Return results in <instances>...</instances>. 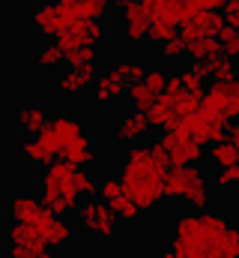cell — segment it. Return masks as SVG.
Returning <instances> with one entry per match:
<instances>
[{
  "label": "cell",
  "mask_w": 239,
  "mask_h": 258,
  "mask_svg": "<svg viewBox=\"0 0 239 258\" xmlns=\"http://www.w3.org/2000/svg\"><path fill=\"white\" fill-rule=\"evenodd\" d=\"M171 168H174L171 156L159 141L156 144L138 141V144L126 147L120 180H123L126 192L141 204V210H150V207L165 201V174Z\"/></svg>",
  "instance_id": "cell-1"
},
{
  "label": "cell",
  "mask_w": 239,
  "mask_h": 258,
  "mask_svg": "<svg viewBox=\"0 0 239 258\" xmlns=\"http://www.w3.org/2000/svg\"><path fill=\"white\" fill-rule=\"evenodd\" d=\"M230 222L215 210H191L182 213L174 225V252L177 258H206L212 249H218V240Z\"/></svg>",
  "instance_id": "cell-2"
},
{
  "label": "cell",
  "mask_w": 239,
  "mask_h": 258,
  "mask_svg": "<svg viewBox=\"0 0 239 258\" xmlns=\"http://www.w3.org/2000/svg\"><path fill=\"white\" fill-rule=\"evenodd\" d=\"M165 201L188 204L191 210H206L209 204V180L197 165H174L165 174Z\"/></svg>",
  "instance_id": "cell-3"
},
{
  "label": "cell",
  "mask_w": 239,
  "mask_h": 258,
  "mask_svg": "<svg viewBox=\"0 0 239 258\" xmlns=\"http://www.w3.org/2000/svg\"><path fill=\"white\" fill-rule=\"evenodd\" d=\"M78 216H81V225L90 231V234H99V237H114L117 234V213L111 210V204L102 198V195H90L81 201L78 207Z\"/></svg>",
  "instance_id": "cell-4"
},
{
  "label": "cell",
  "mask_w": 239,
  "mask_h": 258,
  "mask_svg": "<svg viewBox=\"0 0 239 258\" xmlns=\"http://www.w3.org/2000/svg\"><path fill=\"white\" fill-rule=\"evenodd\" d=\"M84 132V123L81 120H75V117H69V114H54L51 120H48V126L42 129L36 138L57 156V159H63V153H66V147H69V141L72 138H78Z\"/></svg>",
  "instance_id": "cell-5"
},
{
  "label": "cell",
  "mask_w": 239,
  "mask_h": 258,
  "mask_svg": "<svg viewBox=\"0 0 239 258\" xmlns=\"http://www.w3.org/2000/svg\"><path fill=\"white\" fill-rule=\"evenodd\" d=\"M159 144L168 150L171 156V165H197L200 156H203V144H197L188 132L182 129H162L159 135Z\"/></svg>",
  "instance_id": "cell-6"
},
{
  "label": "cell",
  "mask_w": 239,
  "mask_h": 258,
  "mask_svg": "<svg viewBox=\"0 0 239 258\" xmlns=\"http://www.w3.org/2000/svg\"><path fill=\"white\" fill-rule=\"evenodd\" d=\"M9 216H12V222H27V225H36V228H42L48 234V225L54 222L57 213L48 210L42 204V198L18 192V195H12V201H9Z\"/></svg>",
  "instance_id": "cell-7"
},
{
  "label": "cell",
  "mask_w": 239,
  "mask_h": 258,
  "mask_svg": "<svg viewBox=\"0 0 239 258\" xmlns=\"http://www.w3.org/2000/svg\"><path fill=\"white\" fill-rule=\"evenodd\" d=\"M120 15H123V27H126V39H129L132 45L150 42L153 18H150L147 6H144L141 0H120Z\"/></svg>",
  "instance_id": "cell-8"
},
{
  "label": "cell",
  "mask_w": 239,
  "mask_h": 258,
  "mask_svg": "<svg viewBox=\"0 0 239 258\" xmlns=\"http://www.w3.org/2000/svg\"><path fill=\"white\" fill-rule=\"evenodd\" d=\"M200 114L218 123H233V108H230V96H227V78H212V84L203 93L200 102Z\"/></svg>",
  "instance_id": "cell-9"
},
{
  "label": "cell",
  "mask_w": 239,
  "mask_h": 258,
  "mask_svg": "<svg viewBox=\"0 0 239 258\" xmlns=\"http://www.w3.org/2000/svg\"><path fill=\"white\" fill-rule=\"evenodd\" d=\"M30 24H33V30H36L39 36H45V39H54L57 33L66 30V21H63V15H60L57 3H39V6L30 12Z\"/></svg>",
  "instance_id": "cell-10"
},
{
  "label": "cell",
  "mask_w": 239,
  "mask_h": 258,
  "mask_svg": "<svg viewBox=\"0 0 239 258\" xmlns=\"http://www.w3.org/2000/svg\"><path fill=\"white\" fill-rule=\"evenodd\" d=\"M99 81V60L96 63H84V66H69L60 75V90L63 93H81L87 87H93Z\"/></svg>",
  "instance_id": "cell-11"
},
{
  "label": "cell",
  "mask_w": 239,
  "mask_h": 258,
  "mask_svg": "<svg viewBox=\"0 0 239 258\" xmlns=\"http://www.w3.org/2000/svg\"><path fill=\"white\" fill-rule=\"evenodd\" d=\"M150 117H147V111H132V114H126L123 120L117 123V141L120 144H126V147H132V144H138V141H144L147 135H150Z\"/></svg>",
  "instance_id": "cell-12"
},
{
  "label": "cell",
  "mask_w": 239,
  "mask_h": 258,
  "mask_svg": "<svg viewBox=\"0 0 239 258\" xmlns=\"http://www.w3.org/2000/svg\"><path fill=\"white\" fill-rule=\"evenodd\" d=\"M93 96H96V102H99V105L120 102V99H126V96H129V81H123V78L111 75V72H102V75H99V81L93 84Z\"/></svg>",
  "instance_id": "cell-13"
},
{
  "label": "cell",
  "mask_w": 239,
  "mask_h": 258,
  "mask_svg": "<svg viewBox=\"0 0 239 258\" xmlns=\"http://www.w3.org/2000/svg\"><path fill=\"white\" fill-rule=\"evenodd\" d=\"M48 114L39 108V105H21L15 114H12V123L18 132H24V135H39L42 129L48 126Z\"/></svg>",
  "instance_id": "cell-14"
},
{
  "label": "cell",
  "mask_w": 239,
  "mask_h": 258,
  "mask_svg": "<svg viewBox=\"0 0 239 258\" xmlns=\"http://www.w3.org/2000/svg\"><path fill=\"white\" fill-rule=\"evenodd\" d=\"M66 60V51L60 48L57 39H45L42 45H36L33 51H30V63L36 66V69H57L60 63Z\"/></svg>",
  "instance_id": "cell-15"
},
{
  "label": "cell",
  "mask_w": 239,
  "mask_h": 258,
  "mask_svg": "<svg viewBox=\"0 0 239 258\" xmlns=\"http://www.w3.org/2000/svg\"><path fill=\"white\" fill-rule=\"evenodd\" d=\"M63 159H69L72 165H81V168H87V165H93V162H96V153H93V144H90L87 132H81L78 138H72V141H69V147H66Z\"/></svg>",
  "instance_id": "cell-16"
},
{
  "label": "cell",
  "mask_w": 239,
  "mask_h": 258,
  "mask_svg": "<svg viewBox=\"0 0 239 258\" xmlns=\"http://www.w3.org/2000/svg\"><path fill=\"white\" fill-rule=\"evenodd\" d=\"M147 117H150V123H153V129H174L179 123V108L177 105H171L165 96H159V102L147 111Z\"/></svg>",
  "instance_id": "cell-17"
},
{
  "label": "cell",
  "mask_w": 239,
  "mask_h": 258,
  "mask_svg": "<svg viewBox=\"0 0 239 258\" xmlns=\"http://www.w3.org/2000/svg\"><path fill=\"white\" fill-rule=\"evenodd\" d=\"M206 156H209V162H212L215 168H230V165L239 162V147L230 138H221V141H212V144H209Z\"/></svg>",
  "instance_id": "cell-18"
},
{
  "label": "cell",
  "mask_w": 239,
  "mask_h": 258,
  "mask_svg": "<svg viewBox=\"0 0 239 258\" xmlns=\"http://www.w3.org/2000/svg\"><path fill=\"white\" fill-rule=\"evenodd\" d=\"M200 69H203V75L206 78H233L236 75V57H230V54H215V57H206V60H200Z\"/></svg>",
  "instance_id": "cell-19"
},
{
  "label": "cell",
  "mask_w": 239,
  "mask_h": 258,
  "mask_svg": "<svg viewBox=\"0 0 239 258\" xmlns=\"http://www.w3.org/2000/svg\"><path fill=\"white\" fill-rule=\"evenodd\" d=\"M224 51V45H221V39L218 36H203V39H194V42H188V48H185V57L191 60V63H200V60H206V57H215V54H221Z\"/></svg>",
  "instance_id": "cell-20"
},
{
  "label": "cell",
  "mask_w": 239,
  "mask_h": 258,
  "mask_svg": "<svg viewBox=\"0 0 239 258\" xmlns=\"http://www.w3.org/2000/svg\"><path fill=\"white\" fill-rule=\"evenodd\" d=\"M18 156H21L24 162H33V165H42V168H45V165H51V162L57 159V156H54V153H51V150H48V147H45V144L39 141V138H30V141H21V144H18Z\"/></svg>",
  "instance_id": "cell-21"
},
{
  "label": "cell",
  "mask_w": 239,
  "mask_h": 258,
  "mask_svg": "<svg viewBox=\"0 0 239 258\" xmlns=\"http://www.w3.org/2000/svg\"><path fill=\"white\" fill-rule=\"evenodd\" d=\"M129 102H132V108H138V111H150V108L159 102V93H156L144 78H138V81L129 84Z\"/></svg>",
  "instance_id": "cell-22"
},
{
  "label": "cell",
  "mask_w": 239,
  "mask_h": 258,
  "mask_svg": "<svg viewBox=\"0 0 239 258\" xmlns=\"http://www.w3.org/2000/svg\"><path fill=\"white\" fill-rule=\"evenodd\" d=\"M108 204H111V210L117 213L120 222H135V219L141 216V204H138V201H135L129 192H123V195H117V198H111Z\"/></svg>",
  "instance_id": "cell-23"
},
{
  "label": "cell",
  "mask_w": 239,
  "mask_h": 258,
  "mask_svg": "<svg viewBox=\"0 0 239 258\" xmlns=\"http://www.w3.org/2000/svg\"><path fill=\"white\" fill-rule=\"evenodd\" d=\"M185 48H188V42L177 33V36H171V39H165L159 45V57L165 63H177V60H185Z\"/></svg>",
  "instance_id": "cell-24"
},
{
  "label": "cell",
  "mask_w": 239,
  "mask_h": 258,
  "mask_svg": "<svg viewBox=\"0 0 239 258\" xmlns=\"http://www.w3.org/2000/svg\"><path fill=\"white\" fill-rule=\"evenodd\" d=\"M72 240V228H69V222H66V216H54V222L48 225V234H45V243H51L54 249L60 246H66Z\"/></svg>",
  "instance_id": "cell-25"
},
{
  "label": "cell",
  "mask_w": 239,
  "mask_h": 258,
  "mask_svg": "<svg viewBox=\"0 0 239 258\" xmlns=\"http://www.w3.org/2000/svg\"><path fill=\"white\" fill-rule=\"evenodd\" d=\"M108 72L132 84V81H138V78H144V75H147V66L138 63V60H120V63H114L111 69H108Z\"/></svg>",
  "instance_id": "cell-26"
},
{
  "label": "cell",
  "mask_w": 239,
  "mask_h": 258,
  "mask_svg": "<svg viewBox=\"0 0 239 258\" xmlns=\"http://www.w3.org/2000/svg\"><path fill=\"white\" fill-rule=\"evenodd\" d=\"M144 81H147L159 96H162V93L168 90V84H171V72H168L165 66H150V69H147V75H144Z\"/></svg>",
  "instance_id": "cell-27"
},
{
  "label": "cell",
  "mask_w": 239,
  "mask_h": 258,
  "mask_svg": "<svg viewBox=\"0 0 239 258\" xmlns=\"http://www.w3.org/2000/svg\"><path fill=\"white\" fill-rule=\"evenodd\" d=\"M218 39H221V45H224V54H230V57L239 60V27L224 24V27L218 30Z\"/></svg>",
  "instance_id": "cell-28"
},
{
  "label": "cell",
  "mask_w": 239,
  "mask_h": 258,
  "mask_svg": "<svg viewBox=\"0 0 239 258\" xmlns=\"http://www.w3.org/2000/svg\"><path fill=\"white\" fill-rule=\"evenodd\" d=\"M218 252L224 258H239V228H227L224 231V237L218 240Z\"/></svg>",
  "instance_id": "cell-29"
},
{
  "label": "cell",
  "mask_w": 239,
  "mask_h": 258,
  "mask_svg": "<svg viewBox=\"0 0 239 258\" xmlns=\"http://www.w3.org/2000/svg\"><path fill=\"white\" fill-rule=\"evenodd\" d=\"M60 9V15H63V21H66V27L69 24H75L78 18H84V6H81V0H54Z\"/></svg>",
  "instance_id": "cell-30"
},
{
  "label": "cell",
  "mask_w": 239,
  "mask_h": 258,
  "mask_svg": "<svg viewBox=\"0 0 239 258\" xmlns=\"http://www.w3.org/2000/svg\"><path fill=\"white\" fill-rule=\"evenodd\" d=\"M96 60H99L96 45H81V48H75V51L66 54V63L69 66H84V63H96Z\"/></svg>",
  "instance_id": "cell-31"
},
{
  "label": "cell",
  "mask_w": 239,
  "mask_h": 258,
  "mask_svg": "<svg viewBox=\"0 0 239 258\" xmlns=\"http://www.w3.org/2000/svg\"><path fill=\"white\" fill-rule=\"evenodd\" d=\"M81 6H84V15L87 18H108L111 15V6H114V0H81Z\"/></svg>",
  "instance_id": "cell-32"
},
{
  "label": "cell",
  "mask_w": 239,
  "mask_h": 258,
  "mask_svg": "<svg viewBox=\"0 0 239 258\" xmlns=\"http://www.w3.org/2000/svg\"><path fill=\"white\" fill-rule=\"evenodd\" d=\"M215 186H218V189H227V186H239V162H236V165H230V168H218Z\"/></svg>",
  "instance_id": "cell-33"
},
{
  "label": "cell",
  "mask_w": 239,
  "mask_h": 258,
  "mask_svg": "<svg viewBox=\"0 0 239 258\" xmlns=\"http://www.w3.org/2000/svg\"><path fill=\"white\" fill-rule=\"evenodd\" d=\"M123 192H126V186H123L120 177H108V180L99 183V195H102L105 201H111V198H117V195H123Z\"/></svg>",
  "instance_id": "cell-34"
},
{
  "label": "cell",
  "mask_w": 239,
  "mask_h": 258,
  "mask_svg": "<svg viewBox=\"0 0 239 258\" xmlns=\"http://www.w3.org/2000/svg\"><path fill=\"white\" fill-rule=\"evenodd\" d=\"M78 189H81L84 198H90V195H99V183H96L84 168H78Z\"/></svg>",
  "instance_id": "cell-35"
},
{
  "label": "cell",
  "mask_w": 239,
  "mask_h": 258,
  "mask_svg": "<svg viewBox=\"0 0 239 258\" xmlns=\"http://www.w3.org/2000/svg\"><path fill=\"white\" fill-rule=\"evenodd\" d=\"M224 3H227V0H194V6H197L200 12H209V9H224Z\"/></svg>",
  "instance_id": "cell-36"
},
{
  "label": "cell",
  "mask_w": 239,
  "mask_h": 258,
  "mask_svg": "<svg viewBox=\"0 0 239 258\" xmlns=\"http://www.w3.org/2000/svg\"><path fill=\"white\" fill-rule=\"evenodd\" d=\"M159 258H177V252H165V255H159Z\"/></svg>",
  "instance_id": "cell-37"
},
{
  "label": "cell",
  "mask_w": 239,
  "mask_h": 258,
  "mask_svg": "<svg viewBox=\"0 0 239 258\" xmlns=\"http://www.w3.org/2000/svg\"><path fill=\"white\" fill-rule=\"evenodd\" d=\"M236 213H239V210H236Z\"/></svg>",
  "instance_id": "cell-38"
}]
</instances>
